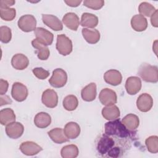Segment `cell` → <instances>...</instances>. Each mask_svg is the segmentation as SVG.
Returning <instances> with one entry per match:
<instances>
[{"label": "cell", "instance_id": "1", "mask_svg": "<svg viewBox=\"0 0 158 158\" xmlns=\"http://www.w3.org/2000/svg\"><path fill=\"white\" fill-rule=\"evenodd\" d=\"M105 134L109 136H116L120 138H126L130 135L128 130L119 118L110 120L105 123Z\"/></svg>", "mask_w": 158, "mask_h": 158}, {"label": "cell", "instance_id": "2", "mask_svg": "<svg viewBox=\"0 0 158 158\" xmlns=\"http://www.w3.org/2000/svg\"><path fill=\"white\" fill-rule=\"evenodd\" d=\"M138 74L146 82L157 83L158 81V68L156 65L143 63L139 66Z\"/></svg>", "mask_w": 158, "mask_h": 158}, {"label": "cell", "instance_id": "3", "mask_svg": "<svg viewBox=\"0 0 158 158\" xmlns=\"http://www.w3.org/2000/svg\"><path fill=\"white\" fill-rule=\"evenodd\" d=\"M72 42L69 37H67L64 34L57 35L56 49L60 54L64 56H67L72 52Z\"/></svg>", "mask_w": 158, "mask_h": 158}, {"label": "cell", "instance_id": "4", "mask_svg": "<svg viewBox=\"0 0 158 158\" xmlns=\"http://www.w3.org/2000/svg\"><path fill=\"white\" fill-rule=\"evenodd\" d=\"M67 81V74L66 72L57 68L53 70L51 77L49 79V84L54 88H62L64 86Z\"/></svg>", "mask_w": 158, "mask_h": 158}, {"label": "cell", "instance_id": "5", "mask_svg": "<svg viewBox=\"0 0 158 158\" xmlns=\"http://www.w3.org/2000/svg\"><path fill=\"white\" fill-rule=\"evenodd\" d=\"M115 147V141L110 136L104 134L99 138L97 144V151L102 156H106L107 153Z\"/></svg>", "mask_w": 158, "mask_h": 158}, {"label": "cell", "instance_id": "6", "mask_svg": "<svg viewBox=\"0 0 158 158\" xmlns=\"http://www.w3.org/2000/svg\"><path fill=\"white\" fill-rule=\"evenodd\" d=\"M17 25L19 28L24 32L35 31L36 28V20L35 17L30 14H26L20 17Z\"/></svg>", "mask_w": 158, "mask_h": 158}, {"label": "cell", "instance_id": "7", "mask_svg": "<svg viewBox=\"0 0 158 158\" xmlns=\"http://www.w3.org/2000/svg\"><path fill=\"white\" fill-rule=\"evenodd\" d=\"M28 89L25 85L20 82H15L12 85L11 95L18 102L25 101L28 96Z\"/></svg>", "mask_w": 158, "mask_h": 158}, {"label": "cell", "instance_id": "8", "mask_svg": "<svg viewBox=\"0 0 158 158\" xmlns=\"http://www.w3.org/2000/svg\"><path fill=\"white\" fill-rule=\"evenodd\" d=\"M99 99L101 103L106 106L114 105L117 101L116 93L109 88L102 89L99 95Z\"/></svg>", "mask_w": 158, "mask_h": 158}, {"label": "cell", "instance_id": "9", "mask_svg": "<svg viewBox=\"0 0 158 158\" xmlns=\"http://www.w3.org/2000/svg\"><path fill=\"white\" fill-rule=\"evenodd\" d=\"M41 101L47 107L54 108L58 104L57 94L54 89H47L42 94Z\"/></svg>", "mask_w": 158, "mask_h": 158}, {"label": "cell", "instance_id": "10", "mask_svg": "<svg viewBox=\"0 0 158 158\" xmlns=\"http://www.w3.org/2000/svg\"><path fill=\"white\" fill-rule=\"evenodd\" d=\"M36 39L45 46L51 45L54 40L53 34L46 29L42 27H37L35 30Z\"/></svg>", "mask_w": 158, "mask_h": 158}, {"label": "cell", "instance_id": "11", "mask_svg": "<svg viewBox=\"0 0 158 158\" xmlns=\"http://www.w3.org/2000/svg\"><path fill=\"white\" fill-rule=\"evenodd\" d=\"M153 106V99L148 93H143L139 96L136 101L137 108L143 112L149 111Z\"/></svg>", "mask_w": 158, "mask_h": 158}, {"label": "cell", "instance_id": "12", "mask_svg": "<svg viewBox=\"0 0 158 158\" xmlns=\"http://www.w3.org/2000/svg\"><path fill=\"white\" fill-rule=\"evenodd\" d=\"M23 131L24 127L20 122H12L7 125L6 127V133L7 135L12 139H17L20 138L23 135Z\"/></svg>", "mask_w": 158, "mask_h": 158}, {"label": "cell", "instance_id": "13", "mask_svg": "<svg viewBox=\"0 0 158 158\" xmlns=\"http://www.w3.org/2000/svg\"><path fill=\"white\" fill-rule=\"evenodd\" d=\"M141 80L138 77H130L125 82L126 91L130 95L137 94L141 90Z\"/></svg>", "mask_w": 158, "mask_h": 158}, {"label": "cell", "instance_id": "14", "mask_svg": "<svg viewBox=\"0 0 158 158\" xmlns=\"http://www.w3.org/2000/svg\"><path fill=\"white\" fill-rule=\"evenodd\" d=\"M20 150L26 156H35L43 150V148L33 141H25L21 143Z\"/></svg>", "mask_w": 158, "mask_h": 158}, {"label": "cell", "instance_id": "15", "mask_svg": "<svg viewBox=\"0 0 158 158\" xmlns=\"http://www.w3.org/2000/svg\"><path fill=\"white\" fill-rule=\"evenodd\" d=\"M43 22L54 31H60L63 29L61 21L55 15L51 14H42Z\"/></svg>", "mask_w": 158, "mask_h": 158}, {"label": "cell", "instance_id": "16", "mask_svg": "<svg viewBox=\"0 0 158 158\" xmlns=\"http://www.w3.org/2000/svg\"><path fill=\"white\" fill-rule=\"evenodd\" d=\"M104 79L107 83L112 86H117L121 83L122 76L118 70L111 69L104 73Z\"/></svg>", "mask_w": 158, "mask_h": 158}, {"label": "cell", "instance_id": "17", "mask_svg": "<svg viewBox=\"0 0 158 158\" xmlns=\"http://www.w3.org/2000/svg\"><path fill=\"white\" fill-rule=\"evenodd\" d=\"M62 22L68 28L73 31H77L80 25L79 17L73 12L65 14L62 18Z\"/></svg>", "mask_w": 158, "mask_h": 158}, {"label": "cell", "instance_id": "18", "mask_svg": "<svg viewBox=\"0 0 158 158\" xmlns=\"http://www.w3.org/2000/svg\"><path fill=\"white\" fill-rule=\"evenodd\" d=\"M131 26L136 31H143L148 27L147 19L140 14L135 15L131 19Z\"/></svg>", "mask_w": 158, "mask_h": 158}, {"label": "cell", "instance_id": "19", "mask_svg": "<svg viewBox=\"0 0 158 158\" xmlns=\"http://www.w3.org/2000/svg\"><path fill=\"white\" fill-rule=\"evenodd\" d=\"M31 44L36 49V53L38 59L41 60H45L48 59L50 55V51L47 46H45L39 42L36 38L32 40Z\"/></svg>", "mask_w": 158, "mask_h": 158}, {"label": "cell", "instance_id": "20", "mask_svg": "<svg viewBox=\"0 0 158 158\" xmlns=\"http://www.w3.org/2000/svg\"><path fill=\"white\" fill-rule=\"evenodd\" d=\"M96 85L95 83H91L84 87L81 91V96L83 101L91 102L96 97Z\"/></svg>", "mask_w": 158, "mask_h": 158}, {"label": "cell", "instance_id": "21", "mask_svg": "<svg viewBox=\"0 0 158 158\" xmlns=\"http://www.w3.org/2000/svg\"><path fill=\"white\" fill-rule=\"evenodd\" d=\"M11 64L16 70H24L29 64L28 57L23 54H16L11 59Z\"/></svg>", "mask_w": 158, "mask_h": 158}, {"label": "cell", "instance_id": "22", "mask_svg": "<svg viewBox=\"0 0 158 158\" xmlns=\"http://www.w3.org/2000/svg\"><path fill=\"white\" fill-rule=\"evenodd\" d=\"M81 33L84 39L89 44H96L100 40V33L96 29L84 28Z\"/></svg>", "mask_w": 158, "mask_h": 158}, {"label": "cell", "instance_id": "23", "mask_svg": "<svg viewBox=\"0 0 158 158\" xmlns=\"http://www.w3.org/2000/svg\"><path fill=\"white\" fill-rule=\"evenodd\" d=\"M64 131L67 138L75 139L80 134V127L76 122H70L65 125Z\"/></svg>", "mask_w": 158, "mask_h": 158}, {"label": "cell", "instance_id": "24", "mask_svg": "<svg viewBox=\"0 0 158 158\" xmlns=\"http://www.w3.org/2000/svg\"><path fill=\"white\" fill-rule=\"evenodd\" d=\"M48 136L54 141L57 144H62L65 142L69 141V139L65 136L64 130L60 128H55L48 132Z\"/></svg>", "mask_w": 158, "mask_h": 158}, {"label": "cell", "instance_id": "25", "mask_svg": "<svg viewBox=\"0 0 158 158\" xmlns=\"http://www.w3.org/2000/svg\"><path fill=\"white\" fill-rule=\"evenodd\" d=\"M51 123V117L50 115L44 112L38 113L34 118L35 125L40 128H45Z\"/></svg>", "mask_w": 158, "mask_h": 158}, {"label": "cell", "instance_id": "26", "mask_svg": "<svg viewBox=\"0 0 158 158\" xmlns=\"http://www.w3.org/2000/svg\"><path fill=\"white\" fill-rule=\"evenodd\" d=\"M122 122L128 130L132 131L138 127L139 125V119L136 115L128 114L122 118Z\"/></svg>", "mask_w": 158, "mask_h": 158}, {"label": "cell", "instance_id": "27", "mask_svg": "<svg viewBox=\"0 0 158 158\" xmlns=\"http://www.w3.org/2000/svg\"><path fill=\"white\" fill-rule=\"evenodd\" d=\"M102 117L107 120H113L118 118L120 115L118 107L115 105L106 106L102 109Z\"/></svg>", "mask_w": 158, "mask_h": 158}, {"label": "cell", "instance_id": "28", "mask_svg": "<svg viewBox=\"0 0 158 158\" xmlns=\"http://www.w3.org/2000/svg\"><path fill=\"white\" fill-rule=\"evenodd\" d=\"M80 23L83 27L94 28L98 24V18L94 14L85 12L81 15Z\"/></svg>", "mask_w": 158, "mask_h": 158}, {"label": "cell", "instance_id": "29", "mask_svg": "<svg viewBox=\"0 0 158 158\" xmlns=\"http://www.w3.org/2000/svg\"><path fill=\"white\" fill-rule=\"evenodd\" d=\"M15 115L12 109L5 108L0 111V123L2 125H7L15 121Z\"/></svg>", "mask_w": 158, "mask_h": 158}, {"label": "cell", "instance_id": "30", "mask_svg": "<svg viewBox=\"0 0 158 158\" xmlns=\"http://www.w3.org/2000/svg\"><path fill=\"white\" fill-rule=\"evenodd\" d=\"M78 148L75 144L66 145L60 151V154L63 158H75L78 156Z\"/></svg>", "mask_w": 158, "mask_h": 158}, {"label": "cell", "instance_id": "31", "mask_svg": "<svg viewBox=\"0 0 158 158\" xmlns=\"http://www.w3.org/2000/svg\"><path fill=\"white\" fill-rule=\"evenodd\" d=\"M62 104L65 110L68 111H72L75 110L78 107V101L75 96L70 94L64 98Z\"/></svg>", "mask_w": 158, "mask_h": 158}, {"label": "cell", "instance_id": "32", "mask_svg": "<svg viewBox=\"0 0 158 158\" xmlns=\"http://www.w3.org/2000/svg\"><path fill=\"white\" fill-rule=\"evenodd\" d=\"M157 9L150 3L147 2H141L138 7V11L140 15L146 17H151Z\"/></svg>", "mask_w": 158, "mask_h": 158}, {"label": "cell", "instance_id": "33", "mask_svg": "<svg viewBox=\"0 0 158 158\" xmlns=\"http://www.w3.org/2000/svg\"><path fill=\"white\" fill-rule=\"evenodd\" d=\"M145 144L147 149L151 153L156 154L158 152V137L153 135L148 137L145 140Z\"/></svg>", "mask_w": 158, "mask_h": 158}, {"label": "cell", "instance_id": "34", "mask_svg": "<svg viewBox=\"0 0 158 158\" xmlns=\"http://www.w3.org/2000/svg\"><path fill=\"white\" fill-rule=\"evenodd\" d=\"M16 16L14 8H0V17L5 21H12Z\"/></svg>", "mask_w": 158, "mask_h": 158}, {"label": "cell", "instance_id": "35", "mask_svg": "<svg viewBox=\"0 0 158 158\" xmlns=\"http://www.w3.org/2000/svg\"><path fill=\"white\" fill-rule=\"evenodd\" d=\"M12 38V32L10 28L7 26L0 27V40L3 43H8Z\"/></svg>", "mask_w": 158, "mask_h": 158}, {"label": "cell", "instance_id": "36", "mask_svg": "<svg viewBox=\"0 0 158 158\" xmlns=\"http://www.w3.org/2000/svg\"><path fill=\"white\" fill-rule=\"evenodd\" d=\"M85 6L94 10H99L104 5V1L102 0H85L83 1Z\"/></svg>", "mask_w": 158, "mask_h": 158}, {"label": "cell", "instance_id": "37", "mask_svg": "<svg viewBox=\"0 0 158 158\" xmlns=\"http://www.w3.org/2000/svg\"><path fill=\"white\" fill-rule=\"evenodd\" d=\"M34 75L40 80H45L49 75V72L48 70H44L42 67L34 68L32 70Z\"/></svg>", "mask_w": 158, "mask_h": 158}, {"label": "cell", "instance_id": "38", "mask_svg": "<svg viewBox=\"0 0 158 158\" xmlns=\"http://www.w3.org/2000/svg\"><path fill=\"white\" fill-rule=\"evenodd\" d=\"M9 87V83L7 81L1 79L0 80V94L4 95L7 91Z\"/></svg>", "mask_w": 158, "mask_h": 158}, {"label": "cell", "instance_id": "39", "mask_svg": "<svg viewBox=\"0 0 158 158\" xmlns=\"http://www.w3.org/2000/svg\"><path fill=\"white\" fill-rule=\"evenodd\" d=\"M15 3L14 0H1L0 1V8H9Z\"/></svg>", "mask_w": 158, "mask_h": 158}, {"label": "cell", "instance_id": "40", "mask_svg": "<svg viewBox=\"0 0 158 158\" xmlns=\"http://www.w3.org/2000/svg\"><path fill=\"white\" fill-rule=\"evenodd\" d=\"M0 101H1V106L6 104H10L12 103V100L7 95H1L0 96Z\"/></svg>", "mask_w": 158, "mask_h": 158}, {"label": "cell", "instance_id": "41", "mask_svg": "<svg viewBox=\"0 0 158 158\" xmlns=\"http://www.w3.org/2000/svg\"><path fill=\"white\" fill-rule=\"evenodd\" d=\"M157 10L151 16V22L153 27H158V23H157Z\"/></svg>", "mask_w": 158, "mask_h": 158}, {"label": "cell", "instance_id": "42", "mask_svg": "<svg viewBox=\"0 0 158 158\" xmlns=\"http://www.w3.org/2000/svg\"><path fill=\"white\" fill-rule=\"evenodd\" d=\"M64 2L69 6L72 7H75L78 6L81 2H82L81 0L80 1H74V0H68V1H64Z\"/></svg>", "mask_w": 158, "mask_h": 158}]
</instances>
